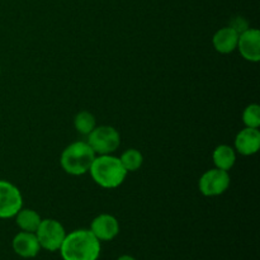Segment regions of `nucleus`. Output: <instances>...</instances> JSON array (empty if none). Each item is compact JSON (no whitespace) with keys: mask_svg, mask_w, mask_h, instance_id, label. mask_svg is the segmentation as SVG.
<instances>
[{"mask_svg":"<svg viewBox=\"0 0 260 260\" xmlns=\"http://www.w3.org/2000/svg\"><path fill=\"white\" fill-rule=\"evenodd\" d=\"M101 250V241L93 233L79 229L66 234L58 251L63 260H98Z\"/></svg>","mask_w":260,"mask_h":260,"instance_id":"f257e3e1","label":"nucleus"},{"mask_svg":"<svg viewBox=\"0 0 260 260\" xmlns=\"http://www.w3.org/2000/svg\"><path fill=\"white\" fill-rule=\"evenodd\" d=\"M90 177L99 187L106 189L118 188L127 177V170L122 165L119 157L109 155H96L91 164Z\"/></svg>","mask_w":260,"mask_h":260,"instance_id":"f03ea898","label":"nucleus"},{"mask_svg":"<svg viewBox=\"0 0 260 260\" xmlns=\"http://www.w3.org/2000/svg\"><path fill=\"white\" fill-rule=\"evenodd\" d=\"M95 156V152L88 142L76 141L63 149L60 156V165L65 173L79 177L89 173Z\"/></svg>","mask_w":260,"mask_h":260,"instance_id":"7ed1b4c3","label":"nucleus"},{"mask_svg":"<svg viewBox=\"0 0 260 260\" xmlns=\"http://www.w3.org/2000/svg\"><path fill=\"white\" fill-rule=\"evenodd\" d=\"M86 142L93 149L95 155H109L118 150L121 145V135L113 126L102 124L96 126L88 135Z\"/></svg>","mask_w":260,"mask_h":260,"instance_id":"20e7f679","label":"nucleus"},{"mask_svg":"<svg viewBox=\"0 0 260 260\" xmlns=\"http://www.w3.org/2000/svg\"><path fill=\"white\" fill-rule=\"evenodd\" d=\"M35 234L37 236L41 249H45L47 251L60 250L63 239L66 236V231L62 223L55 218H45L41 221Z\"/></svg>","mask_w":260,"mask_h":260,"instance_id":"39448f33","label":"nucleus"},{"mask_svg":"<svg viewBox=\"0 0 260 260\" xmlns=\"http://www.w3.org/2000/svg\"><path fill=\"white\" fill-rule=\"evenodd\" d=\"M230 174L226 170L212 168L202 174L198 182L200 192L205 197H217L223 194L230 187Z\"/></svg>","mask_w":260,"mask_h":260,"instance_id":"423d86ee","label":"nucleus"},{"mask_svg":"<svg viewBox=\"0 0 260 260\" xmlns=\"http://www.w3.org/2000/svg\"><path fill=\"white\" fill-rule=\"evenodd\" d=\"M23 207L19 188L9 180L0 179V218H12Z\"/></svg>","mask_w":260,"mask_h":260,"instance_id":"0eeeda50","label":"nucleus"},{"mask_svg":"<svg viewBox=\"0 0 260 260\" xmlns=\"http://www.w3.org/2000/svg\"><path fill=\"white\" fill-rule=\"evenodd\" d=\"M244 60L249 62H258L260 60V32L256 28L245 29L239 35L238 47Z\"/></svg>","mask_w":260,"mask_h":260,"instance_id":"6e6552de","label":"nucleus"},{"mask_svg":"<svg viewBox=\"0 0 260 260\" xmlns=\"http://www.w3.org/2000/svg\"><path fill=\"white\" fill-rule=\"evenodd\" d=\"M89 230L101 243L102 241H111L119 234V222L113 215L102 213L91 221Z\"/></svg>","mask_w":260,"mask_h":260,"instance_id":"1a4fd4ad","label":"nucleus"},{"mask_svg":"<svg viewBox=\"0 0 260 260\" xmlns=\"http://www.w3.org/2000/svg\"><path fill=\"white\" fill-rule=\"evenodd\" d=\"M235 151L243 156H251L260 149V131L259 128L245 127L240 129L235 137Z\"/></svg>","mask_w":260,"mask_h":260,"instance_id":"9d476101","label":"nucleus"},{"mask_svg":"<svg viewBox=\"0 0 260 260\" xmlns=\"http://www.w3.org/2000/svg\"><path fill=\"white\" fill-rule=\"evenodd\" d=\"M13 250L20 258L30 259L37 256L40 253L41 245L38 243V239L35 233H27V231H20L13 238L12 241Z\"/></svg>","mask_w":260,"mask_h":260,"instance_id":"9b49d317","label":"nucleus"},{"mask_svg":"<svg viewBox=\"0 0 260 260\" xmlns=\"http://www.w3.org/2000/svg\"><path fill=\"white\" fill-rule=\"evenodd\" d=\"M239 33L234 28L229 27L220 28L212 37V45L217 52L228 55L234 52L238 47Z\"/></svg>","mask_w":260,"mask_h":260,"instance_id":"f8f14e48","label":"nucleus"},{"mask_svg":"<svg viewBox=\"0 0 260 260\" xmlns=\"http://www.w3.org/2000/svg\"><path fill=\"white\" fill-rule=\"evenodd\" d=\"M215 168L229 172L236 162V151L230 145H218L212 154Z\"/></svg>","mask_w":260,"mask_h":260,"instance_id":"ddd939ff","label":"nucleus"},{"mask_svg":"<svg viewBox=\"0 0 260 260\" xmlns=\"http://www.w3.org/2000/svg\"><path fill=\"white\" fill-rule=\"evenodd\" d=\"M14 217L18 228L22 231H27V233H36L41 221H42L41 216L35 210L23 207L18 211Z\"/></svg>","mask_w":260,"mask_h":260,"instance_id":"4468645a","label":"nucleus"},{"mask_svg":"<svg viewBox=\"0 0 260 260\" xmlns=\"http://www.w3.org/2000/svg\"><path fill=\"white\" fill-rule=\"evenodd\" d=\"M74 127L80 135L88 136L91 131L96 127L95 117L93 113L88 111H81L74 118Z\"/></svg>","mask_w":260,"mask_h":260,"instance_id":"2eb2a0df","label":"nucleus"},{"mask_svg":"<svg viewBox=\"0 0 260 260\" xmlns=\"http://www.w3.org/2000/svg\"><path fill=\"white\" fill-rule=\"evenodd\" d=\"M122 165L124 167V169L127 170V173L137 172L140 168L144 164V156H142L141 152L136 149H128L123 152V154L119 156Z\"/></svg>","mask_w":260,"mask_h":260,"instance_id":"dca6fc26","label":"nucleus"},{"mask_svg":"<svg viewBox=\"0 0 260 260\" xmlns=\"http://www.w3.org/2000/svg\"><path fill=\"white\" fill-rule=\"evenodd\" d=\"M243 123L245 127L259 128L260 126V107L258 104H249L243 112Z\"/></svg>","mask_w":260,"mask_h":260,"instance_id":"f3484780","label":"nucleus"},{"mask_svg":"<svg viewBox=\"0 0 260 260\" xmlns=\"http://www.w3.org/2000/svg\"><path fill=\"white\" fill-rule=\"evenodd\" d=\"M230 27L234 28V29H235L236 32H238L239 35H240L241 32H244V30H245V29H248L249 25H248V22H246V20L244 19V18L238 17L235 20H233V23H231V24H230Z\"/></svg>","mask_w":260,"mask_h":260,"instance_id":"a211bd4d","label":"nucleus"},{"mask_svg":"<svg viewBox=\"0 0 260 260\" xmlns=\"http://www.w3.org/2000/svg\"><path fill=\"white\" fill-rule=\"evenodd\" d=\"M117 260H137V259L134 258L132 255H121Z\"/></svg>","mask_w":260,"mask_h":260,"instance_id":"6ab92c4d","label":"nucleus"},{"mask_svg":"<svg viewBox=\"0 0 260 260\" xmlns=\"http://www.w3.org/2000/svg\"><path fill=\"white\" fill-rule=\"evenodd\" d=\"M0 74H2V68H0Z\"/></svg>","mask_w":260,"mask_h":260,"instance_id":"aec40b11","label":"nucleus"}]
</instances>
